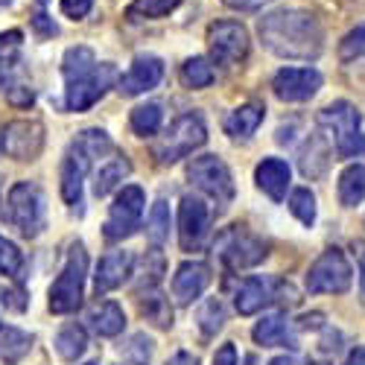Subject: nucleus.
<instances>
[{
  "mask_svg": "<svg viewBox=\"0 0 365 365\" xmlns=\"http://www.w3.org/2000/svg\"><path fill=\"white\" fill-rule=\"evenodd\" d=\"M257 33L263 44L281 56V58H295V62H310L319 58L324 47V33L316 21V15L304 9H275L260 18Z\"/></svg>",
  "mask_w": 365,
  "mask_h": 365,
  "instance_id": "f257e3e1",
  "label": "nucleus"
},
{
  "mask_svg": "<svg viewBox=\"0 0 365 365\" xmlns=\"http://www.w3.org/2000/svg\"><path fill=\"white\" fill-rule=\"evenodd\" d=\"M65 106L68 111H88L106 97V91L120 79L114 65H97L91 47H71L62 58Z\"/></svg>",
  "mask_w": 365,
  "mask_h": 365,
  "instance_id": "f03ea898",
  "label": "nucleus"
},
{
  "mask_svg": "<svg viewBox=\"0 0 365 365\" xmlns=\"http://www.w3.org/2000/svg\"><path fill=\"white\" fill-rule=\"evenodd\" d=\"M111 152H114V143L103 129H85L71 140L62 158V175H58L62 178V199L71 207L82 205V181L91 173V167H94V161L111 155Z\"/></svg>",
  "mask_w": 365,
  "mask_h": 365,
  "instance_id": "7ed1b4c3",
  "label": "nucleus"
},
{
  "mask_svg": "<svg viewBox=\"0 0 365 365\" xmlns=\"http://www.w3.org/2000/svg\"><path fill=\"white\" fill-rule=\"evenodd\" d=\"M85 275H88V252L82 242H73L56 284L50 287V310L56 316H68L79 310L85 295Z\"/></svg>",
  "mask_w": 365,
  "mask_h": 365,
  "instance_id": "20e7f679",
  "label": "nucleus"
},
{
  "mask_svg": "<svg viewBox=\"0 0 365 365\" xmlns=\"http://www.w3.org/2000/svg\"><path fill=\"white\" fill-rule=\"evenodd\" d=\"M207 140V129H205V120L196 111L181 114L178 120H173V126L155 140L152 152L161 164H175L181 158H187L190 152H196L199 146H205Z\"/></svg>",
  "mask_w": 365,
  "mask_h": 365,
  "instance_id": "39448f33",
  "label": "nucleus"
},
{
  "mask_svg": "<svg viewBox=\"0 0 365 365\" xmlns=\"http://www.w3.org/2000/svg\"><path fill=\"white\" fill-rule=\"evenodd\" d=\"M214 255L225 263V269L240 272V269H252L257 263L266 260L269 255V242L260 240L255 231H249L246 225H231L225 228L217 242H214Z\"/></svg>",
  "mask_w": 365,
  "mask_h": 365,
  "instance_id": "423d86ee",
  "label": "nucleus"
},
{
  "mask_svg": "<svg viewBox=\"0 0 365 365\" xmlns=\"http://www.w3.org/2000/svg\"><path fill=\"white\" fill-rule=\"evenodd\" d=\"M319 123L322 129H327L339 158H356L365 152V135H359V111L351 103L345 100L330 103L327 108H322Z\"/></svg>",
  "mask_w": 365,
  "mask_h": 365,
  "instance_id": "0eeeda50",
  "label": "nucleus"
},
{
  "mask_svg": "<svg viewBox=\"0 0 365 365\" xmlns=\"http://www.w3.org/2000/svg\"><path fill=\"white\" fill-rule=\"evenodd\" d=\"M284 301L287 307H295L298 304V292L281 281V278H269V275H252V278H242L237 292H234V304H237V313L240 316H255L260 313L266 304H275Z\"/></svg>",
  "mask_w": 365,
  "mask_h": 365,
  "instance_id": "6e6552de",
  "label": "nucleus"
},
{
  "mask_svg": "<svg viewBox=\"0 0 365 365\" xmlns=\"http://www.w3.org/2000/svg\"><path fill=\"white\" fill-rule=\"evenodd\" d=\"M9 220L26 237L36 240L47 225V202L36 181H18L9 190Z\"/></svg>",
  "mask_w": 365,
  "mask_h": 365,
  "instance_id": "1a4fd4ad",
  "label": "nucleus"
},
{
  "mask_svg": "<svg viewBox=\"0 0 365 365\" xmlns=\"http://www.w3.org/2000/svg\"><path fill=\"white\" fill-rule=\"evenodd\" d=\"M354 269L342 249H327L310 269H307V292L313 295H342L351 289Z\"/></svg>",
  "mask_w": 365,
  "mask_h": 365,
  "instance_id": "9d476101",
  "label": "nucleus"
},
{
  "mask_svg": "<svg viewBox=\"0 0 365 365\" xmlns=\"http://www.w3.org/2000/svg\"><path fill=\"white\" fill-rule=\"evenodd\" d=\"M187 178L193 181V185L207 193L210 199H214L217 205L228 207L231 199H234V178H231V170L225 167L222 158L217 155H199L190 161L187 167Z\"/></svg>",
  "mask_w": 365,
  "mask_h": 365,
  "instance_id": "9b49d317",
  "label": "nucleus"
},
{
  "mask_svg": "<svg viewBox=\"0 0 365 365\" xmlns=\"http://www.w3.org/2000/svg\"><path fill=\"white\" fill-rule=\"evenodd\" d=\"M143 205H146V193L138 185H129L117 193L111 210H108V220H106V240L117 242V240H126L138 231L140 217H143Z\"/></svg>",
  "mask_w": 365,
  "mask_h": 365,
  "instance_id": "f8f14e48",
  "label": "nucleus"
},
{
  "mask_svg": "<svg viewBox=\"0 0 365 365\" xmlns=\"http://www.w3.org/2000/svg\"><path fill=\"white\" fill-rule=\"evenodd\" d=\"M210 58L222 68H234L249 56V33L237 21H217L207 29Z\"/></svg>",
  "mask_w": 365,
  "mask_h": 365,
  "instance_id": "ddd939ff",
  "label": "nucleus"
},
{
  "mask_svg": "<svg viewBox=\"0 0 365 365\" xmlns=\"http://www.w3.org/2000/svg\"><path fill=\"white\" fill-rule=\"evenodd\" d=\"M210 231V210L199 196H185L178 205V242L185 252H196Z\"/></svg>",
  "mask_w": 365,
  "mask_h": 365,
  "instance_id": "4468645a",
  "label": "nucleus"
},
{
  "mask_svg": "<svg viewBox=\"0 0 365 365\" xmlns=\"http://www.w3.org/2000/svg\"><path fill=\"white\" fill-rule=\"evenodd\" d=\"M322 73L316 68H284L272 79V91L284 103H307L319 94Z\"/></svg>",
  "mask_w": 365,
  "mask_h": 365,
  "instance_id": "2eb2a0df",
  "label": "nucleus"
},
{
  "mask_svg": "<svg viewBox=\"0 0 365 365\" xmlns=\"http://www.w3.org/2000/svg\"><path fill=\"white\" fill-rule=\"evenodd\" d=\"M4 146L18 161H36L44 149V126L38 120H15L4 132Z\"/></svg>",
  "mask_w": 365,
  "mask_h": 365,
  "instance_id": "dca6fc26",
  "label": "nucleus"
},
{
  "mask_svg": "<svg viewBox=\"0 0 365 365\" xmlns=\"http://www.w3.org/2000/svg\"><path fill=\"white\" fill-rule=\"evenodd\" d=\"M164 79V62L158 56H138L132 68L117 79V91L123 97H138V94H146V91L158 88Z\"/></svg>",
  "mask_w": 365,
  "mask_h": 365,
  "instance_id": "f3484780",
  "label": "nucleus"
},
{
  "mask_svg": "<svg viewBox=\"0 0 365 365\" xmlns=\"http://www.w3.org/2000/svg\"><path fill=\"white\" fill-rule=\"evenodd\" d=\"M21 53H24V36L18 29L0 33V91L9 94L18 85H24V65H21Z\"/></svg>",
  "mask_w": 365,
  "mask_h": 365,
  "instance_id": "a211bd4d",
  "label": "nucleus"
},
{
  "mask_svg": "<svg viewBox=\"0 0 365 365\" xmlns=\"http://www.w3.org/2000/svg\"><path fill=\"white\" fill-rule=\"evenodd\" d=\"M207 284H210V266L202 260H187L173 275V295L178 304H190L207 289Z\"/></svg>",
  "mask_w": 365,
  "mask_h": 365,
  "instance_id": "6ab92c4d",
  "label": "nucleus"
},
{
  "mask_svg": "<svg viewBox=\"0 0 365 365\" xmlns=\"http://www.w3.org/2000/svg\"><path fill=\"white\" fill-rule=\"evenodd\" d=\"M132 266H135V257L129 252H108L100 257L97 263V272H94V292L97 295H106L117 287H123V281L132 275Z\"/></svg>",
  "mask_w": 365,
  "mask_h": 365,
  "instance_id": "aec40b11",
  "label": "nucleus"
},
{
  "mask_svg": "<svg viewBox=\"0 0 365 365\" xmlns=\"http://www.w3.org/2000/svg\"><path fill=\"white\" fill-rule=\"evenodd\" d=\"M330 158H333V140H330V135L316 132V135L307 138V143H304L301 155H298V167H301L304 178L313 181V178H322L327 173Z\"/></svg>",
  "mask_w": 365,
  "mask_h": 365,
  "instance_id": "412c9836",
  "label": "nucleus"
},
{
  "mask_svg": "<svg viewBox=\"0 0 365 365\" xmlns=\"http://www.w3.org/2000/svg\"><path fill=\"white\" fill-rule=\"evenodd\" d=\"M255 181L272 202H284L289 190V164L284 158H263L255 170Z\"/></svg>",
  "mask_w": 365,
  "mask_h": 365,
  "instance_id": "4be33fe9",
  "label": "nucleus"
},
{
  "mask_svg": "<svg viewBox=\"0 0 365 365\" xmlns=\"http://www.w3.org/2000/svg\"><path fill=\"white\" fill-rule=\"evenodd\" d=\"M263 117H266L263 103H246V106L234 108V111L225 117V132H228L234 140H249V138L257 132V126L263 123Z\"/></svg>",
  "mask_w": 365,
  "mask_h": 365,
  "instance_id": "5701e85b",
  "label": "nucleus"
},
{
  "mask_svg": "<svg viewBox=\"0 0 365 365\" xmlns=\"http://www.w3.org/2000/svg\"><path fill=\"white\" fill-rule=\"evenodd\" d=\"M88 324L97 336H120L126 327V316H123V307L114 301H103L97 307L88 310Z\"/></svg>",
  "mask_w": 365,
  "mask_h": 365,
  "instance_id": "b1692460",
  "label": "nucleus"
},
{
  "mask_svg": "<svg viewBox=\"0 0 365 365\" xmlns=\"http://www.w3.org/2000/svg\"><path fill=\"white\" fill-rule=\"evenodd\" d=\"M138 304H140V316L149 324H155L161 330H170L173 327V307H170L167 295L158 287H149L146 292L138 289Z\"/></svg>",
  "mask_w": 365,
  "mask_h": 365,
  "instance_id": "393cba45",
  "label": "nucleus"
},
{
  "mask_svg": "<svg viewBox=\"0 0 365 365\" xmlns=\"http://www.w3.org/2000/svg\"><path fill=\"white\" fill-rule=\"evenodd\" d=\"M29 351H33V336H29L26 330L12 327V324H0V362L15 365Z\"/></svg>",
  "mask_w": 365,
  "mask_h": 365,
  "instance_id": "a878e982",
  "label": "nucleus"
},
{
  "mask_svg": "<svg viewBox=\"0 0 365 365\" xmlns=\"http://www.w3.org/2000/svg\"><path fill=\"white\" fill-rule=\"evenodd\" d=\"M129 173H132V164H129L126 155H114V158H108V161L100 167L97 178H94V196H97V199L108 196L114 187L123 185V178H129Z\"/></svg>",
  "mask_w": 365,
  "mask_h": 365,
  "instance_id": "bb28decb",
  "label": "nucleus"
},
{
  "mask_svg": "<svg viewBox=\"0 0 365 365\" xmlns=\"http://www.w3.org/2000/svg\"><path fill=\"white\" fill-rule=\"evenodd\" d=\"M53 348H56V354L62 356L65 362H76V359L85 354V348H88L85 327H79V324H65L62 330L56 333Z\"/></svg>",
  "mask_w": 365,
  "mask_h": 365,
  "instance_id": "cd10ccee",
  "label": "nucleus"
},
{
  "mask_svg": "<svg viewBox=\"0 0 365 365\" xmlns=\"http://www.w3.org/2000/svg\"><path fill=\"white\" fill-rule=\"evenodd\" d=\"M252 336L257 345L263 348H278L287 342V316L284 313H272V316H263L255 330H252Z\"/></svg>",
  "mask_w": 365,
  "mask_h": 365,
  "instance_id": "c85d7f7f",
  "label": "nucleus"
},
{
  "mask_svg": "<svg viewBox=\"0 0 365 365\" xmlns=\"http://www.w3.org/2000/svg\"><path fill=\"white\" fill-rule=\"evenodd\" d=\"M339 202L345 207H356L365 202V167L354 164L339 175Z\"/></svg>",
  "mask_w": 365,
  "mask_h": 365,
  "instance_id": "c756f323",
  "label": "nucleus"
},
{
  "mask_svg": "<svg viewBox=\"0 0 365 365\" xmlns=\"http://www.w3.org/2000/svg\"><path fill=\"white\" fill-rule=\"evenodd\" d=\"M161 120H164V111L158 103H146V106H138L129 117L132 123V132L140 135V138H155L161 132Z\"/></svg>",
  "mask_w": 365,
  "mask_h": 365,
  "instance_id": "7c9ffc66",
  "label": "nucleus"
},
{
  "mask_svg": "<svg viewBox=\"0 0 365 365\" xmlns=\"http://www.w3.org/2000/svg\"><path fill=\"white\" fill-rule=\"evenodd\" d=\"M178 4L181 0H132L126 9V18L129 21H155V18L170 15Z\"/></svg>",
  "mask_w": 365,
  "mask_h": 365,
  "instance_id": "2f4dec72",
  "label": "nucleus"
},
{
  "mask_svg": "<svg viewBox=\"0 0 365 365\" xmlns=\"http://www.w3.org/2000/svg\"><path fill=\"white\" fill-rule=\"evenodd\" d=\"M196 322H199V330H202L205 339L217 336V333L222 330V324H225V307H222V301L220 298H207L202 307H199Z\"/></svg>",
  "mask_w": 365,
  "mask_h": 365,
  "instance_id": "473e14b6",
  "label": "nucleus"
},
{
  "mask_svg": "<svg viewBox=\"0 0 365 365\" xmlns=\"http://www.w3.org/2000/svg\"><path fill=\"white\" fill-rule=\"evenodd\" d=\"M181 82H185L187 88H193V91L207 88L210 82H214V65H210L207 58H202V56L187 58V62L181 65Z\"/></svg>",
  "mask_w": 365,
  "mask_h": 365,
  "instance_id": "72a5a7b5",
  "label": "nucleus"
},
{
  "mask_svg": "<svg viewBox=\"0 0 365 365\" xmlns=\"http://www.w3.org/2000/svg\"><path fill=\"white\" fill-rule=\"evenodd\" d=\"M146 237L152 240V246H161V242L170 237V205L164 199H158L149 210L146 220Z\"/></svg>",
  "mask_w": 365,
  "mask_h": 365,
  "instance_id": "f704fd0d",
  "label": "nucleus"
},
{
  "mask_svg": "<svg viewBox=\"0 0 365 365\" xmlns=\"http://www.w3.org/2000/svg\"><path fill=\"white\" fill-rule=\"evenodd\" d=\"M289 210H292V217H295L301 225H307V228L316 225V196L310 193V187L292 190V196H289Z\"/></svg>",
  "mask_w": 365,
  "mask_h": 365,
  "instance_id": "c9c22d12",
  "label": "nucleus"
},
{
  "mask_svg": "<svg viewBox=\"0 0 365 365\" xmlns=\"http://www.w3.org/2000/svg\"><path fill=\"white\" fill-rule=\"evenodd\" d=\"M0 275L15 278V281L24 278V255L6 237H0Z\"/></svg>",
  "mask_w": 365,
  "mask_h": 365,
  "instance_id": "e433bc0d",
  "label": "nucleus"
},
{
  "mask_svg": "<svg viewBox=\"0 0 365 365\" xmlns=\"http://www.w3.org/2000/svg\"><path fill=\"white\" fill-rule=\"evenodd\" d=\"M359 56H365V24L351 29V33L342 38V44H339V58L342 62H354V58H359Z\"/></svg>",
  "mask_w": 365,
  "mask_h": 365,
  "instance_id": "4c0bfd02",
  "label": "nucleus"
},
{
  "mask_svg": "<svg viewBox=\"0 0 365 365\" xmlns=\"http://www.w3.org/2000/svg\"><path fill=\"white\" fill-rule=\"evenodd\" d=\"M161 275H164V255L158 252V246L152 249V252H146V257H143V281H140V289L146 287H158V281H161Z\"/></svg>",
  "mask_w": 365,
  "mask_h": 365,
  "instance_id": "58836bf2",
  "label": "nucleus"
},
{
  "mask_svg": "<svg viewBox=\"0 0 365 365\" xmlns=\"http://www.w3.org/2000/svg\"><path fill=\"white\" fill-rule=\"evenodd\" d=\"M0 304H4L6 310H15V313H24L26 310V304H29V298H26V292L24 289H4L0 292Z\"/></svg>",
  "mask_w": 365,
  "mask_h": 365,
  "instance_id": "ea45409f",
  "label": "nucleus"
},
{
  "mask_svg": "<svg viewBox=\"0 0 365 365\" xmlns=\"http://www.w3.org/2000/svg\"><path fill=\"white\" fill-rule=\"evenodd\" d=\"M91 9H94V0H62V12L73 21H82Z\"/></svg>",
  "mask_w": 365,
  "mask_h": 365,
  "instance_id": "a19ab883",
  "label": "nucleus"
},
{
  "mask_svg": "<svg viewBox=\"0 0 365 365\" xmlns=\"http://www.w3.org/2000/svg\"><path fill=\"white\" fill-rule=\"evenodd\" d=\"M222 4H225L228 9H240V12H255V9L266 6L269 0H222Z\"/></svg>",
  "mask_w": 365,
  "mask_h": 365,
  "instance_id": "79ce46f5",
  "label": "nucleus"
},
{
  "mask_svg": "<svg viewBox=\"0 0 365 365\" xmlns=\"http://www.w3.org/2000/svg\"><path fill=\"white\" fill-rule=\"evenodd\" d=\"M214 365H237V348L228 342L214 354Z\"/></svg>",
  "mask_w": 365,
  "mask_h": 365,
  "instance_id": "37998d69",
  "label": "nucleus"
},
{
  "mask_svg": "<svg viewBox=\"0 0 365 365\" xmlns=\"http://www.w3.org/2000/svg\"><path fill=\"white\" fill-rule=\"evenodd\" d=\"M33 26L38 29L41 36H56V33H58V29H56V24H53V21H50L44 12H36V18H33Z\"/></svg>",
  "mask_w": 365,
  "mask_h": 365,
  "instance_id": "c03bdc74",
  "label": "nucleus"
},
{
  "mask_svg": "<svg viewBox=\"0 0 365 365\" xmlns=\"http://www.w3.org/2000/svg\"><path fill=\"white\" fill-rule=\"evenodd\" d=\"M167 365H199V359L193 354H187V351H178L175 356L167 359Z\"/></svg>",
  "mask_w": 365,
  "mask_h": 365,
  "instance_id": "a18cd8bd",
  "label": "nucleus"
},
{
  "mask_svg": "<svg viewBox=\"0 0 365 365\" xmlns=\"http://www.w3.org/2000/svg\"><path fill=\"white\" fill-rule=\"evenodd\" d=\"M345 365H365V348H362V345H356V348L348 354Z\"/></svg>",
  "mask_w": 365,
  "mask_h": 365,
  "instance_id": "49530a36",
  "label": "nucleus"
},
{
  "mask_svg": "<svg viewBox=\"0 0 365 365\" xmlns=\"http://www.w3.org/2000/svg\"><path fill=\"white\" fill-rule=\"evenodd\" d=\"M359 289H362V301H365V246H359Z\"/></svg>",
  "mask_w": 365,
  "mask_h": 365,
  "instance_id": "de8ad7c7",
  "label": "nucleus"
},
{
  "mask_svg": "<svg viewBox=\"0 0 365 365\" xmlns=\"http://www.w3.org/2000/svg\"><path fill=\"white\" fill-rule=\"evenodd\" d=\"M301 327H304V330H310V327H322V316H319V313L304 316V319H301Z\"/></svg>",
  "mask_w": 365,
  "mask_h": 365,
  "instance_id": "09e8293b",
  "label": "nucleus"
},
{
  "mask_svg": "<svg viewBox=\"0 0 365 365\" xmlns=\"http://www.w3.org/2000/svg\"><path fill=\"white\" fill-rule=\"evenodd\" d=\"M269 365H295V359H292V356H275Z\"/></svg>",
  "mask_w": 365,
  "mask_h": 365,
  "instance_id": "8fccbe9b",
  "label": "nucleus"
},
{
  "mask_svg": "<svg viewBox=\"0 0 365 365\" xmlns=\"http://www.w3.org/2000/svg\"><path fill=\"white\" fill-rule=\"evenodd\" d=\"M6 152V146H4V132H0V155H4Z\"/></svg>",
  "mask_w": 365,
  "mask_h": 365,
  "instance_id": "3c124183",
  "label": "nucleus"
},
{
  "mask_svg": "<svg viewBox=\"0 0 365 365\" xmlns=\"http://www.w3.org/2000/svg\"><path fill=\"white\" fill-rule=\"evenodd\" d=\"M246 365H257V359L255 356H246Z\"/></svg>",
  "mask_w": 365,
  "mask_h": 365,
  "instance_id": "603ef678",
  "label": "nucleus"
},
{
  "mask_svg": "<svg viewBox=\"0 0 365 365\" xmlns=\"http://www.w3.org/2000/svg\"><path fill=\"white\" fill-rule=\"evenodd\" d=\"M12 4V0H0V6H9Z\"/></svg>",
  "mask_w": 365,
  "mask_h": 365,
  "instance_id": "864d4df0",
  "label": "nucleus"
},
{
  "mask_svg": "<svg viewBox=\"0 0 365 365\" xmlns=\"http://www.w3.org/2000/svg\"><path fill=\"white\" fill-rule=\"evenodd\" d=\"M310 365H324V362H310Z\"/></svg>",
  "mask_w": 365,
  "mask_h": 365,
  "instance_id": "5fc2aeb1",
  "label": "nucleus"
},
{
  "mask_svg": "<svg viewBox=\"0 0 365 365\" xmlns=\"http://www.w3.org/2000/svg\"><path fill=\"white\" fill-rule=\"evenodd\" d=\"M88 365H94V362H88Z\"/></svg>",
  "mask_w": 365,
  "mask_h": 365,
  "instance_id": "6e6d98bb",
  "label": "nucleus"
},
{
  "mask_svg": "<svg viewBox=\"0 0 365 365\" xmlns=\"http://www.w3.org/2000/svg\"><path fill=\"white\" fill-rule=\"evenodd\" d=\"M138 365H143V362H138Z\"/></svg>",
  "mask_w": 365,
  "mask_h": 365,
  "instance_id": "4d7b16f0",
  "label": "nucleus"
}]
</instances>
